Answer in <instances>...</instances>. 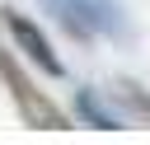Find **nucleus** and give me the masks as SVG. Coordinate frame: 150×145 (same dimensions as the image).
I'll list each match as a JSON object with an SVG mask.
<instances>
[{"instance_id": "obj_5", "label": "nucleus", "mask_w": 150, "mask_h": 145, "mask_svg": "<svg viewBox=\"0 0 150 145\" xmlns=\"http://www.w3.org/2000/svg\"><path fill=\"white\" fill-rule=\"evenodd\" d=\"M103 94L112 98V108H117L127 122H150V89H141L136 80H112Z\"/></svg>"}, {"instance_id": "obj_4", "label": "nucleus", "mask_w": 150, "mask_h": 145, "mask_svg": "<svg viewBox=\"0 0 150 145\" xmlns=\"http://www.w3.org/2000/svg\"><path fill=\"white\" fill-rule=\"evenodd\" d=\"M75 117H80L84 126H98V131L127 126V117L112 108V98H108L103 89H75Z\"/></svg>"}, {"instance_id": "obj_3", "label": "nucleus", "mask_w": 150, "mask_h": 145, "mask_svg": "<svg viewBox=\"0 0 150 145\" xmlns=\"http://www.w3.org/2000/svg\"><path fill=\"white\" fill-rule=\"evenodd\" d=\"M0 23H5V33H9L14 51H23L42 75H52V80H61V75H66L61 51H56V47H52V37L38 28V19H28V14H23V9H14V5H0Z\"/></svg>"}, {"instance_id": "obj_2", "label": "nucleus", "mask_w": 150, "mask_h": 145, "mask_svg": "<svg viewBox=\"0 0 150 145\" xmlns=\"http://www.w3.org/2000/svg\"><path fill=\"white\" fill-rule=\"evenodd\" d=\"M0 84L9 89V98H14V108H19V117L28 126H47V131H66L70 126L66 108H56L47 98V89H38V80L23 70V61L14 56V47H0Z\"/></svg>"}, {"instance_id": "obj_1", "label": "nucleus", "mask_w": 150, "mask_h": 145, "mask_svg": "<svg viewBox=\"0 0 150 145\" xmlns=\"http://www.w3.org/2000/svg\"><path fill=\"white\" fill-rule=\"evenodd\" d=\"M47 5L75 42H94V37L131 42V14L122 0H47Z\"/></svg>"}]
</instances>
